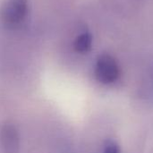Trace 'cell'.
Wrapping results in <instances>:
<instances>
[{"mask_svg":"<svg viewBox=\"0 0 153 153\" xmlns=\"http://www.w3.org/2000/svg\"><path fill=\"white\" fill-rule=\"evenodd\" d=\"M94 73L96 79L103 84L115 82L120 75L117 62L108 54H102L98 57L95 64Z\"/></svg>","mask_w":153,"mask_h":153,"instance_id":"obj_2","label":"cell"},{"mask_svg":"<svg viewBox=\"0 0 153 153\" xmlns=\"http://www.w3.org/2000/svg\"><path fill=\"white\" fill-rule=\"evenodd\" d=\"M92 45V36L90 32L80 34L74 42V48L76 52L84 54L91 50Z\"/></svg>","mask_w":153,"mask_h":153,"instance_id":"obj_4","label":"cell"},{"mask_svg":"<svg viewBox=\"0 0 153 153\" xmlns=\"http://www.w3.org/2000/svg\"><path fill=\"white\" fill-rule=\"evenodd\" d=\"M29 12V0H7L0 11V18L9 28H17L25 21Z\"/></svg>","mask_w":153,"mask_h":153,"instance_id":"obj_1","label":"cell"},{"mask_svg":"<svg viewBox=\"0 0 153 153\" xmlns=\"http://www.w3.org/2000/svg\"><path fill=\"white\" fill-rule=\"evenodd\" d=\"M103 153H121V151L117 142L113 140H108L105 143Z\"/></svg>","mask_w":153,"mask_h":153,"instance_id":"obj_5","label":"cell"},{"mask_svg":"<svg viewBox=\"0 0 153 153\" xmlns=\"http://www.w3.org/2000/svg\"><path fill=\"white\" fill-rule=\"evenodd\" d=\"M0 153H20V134L11 122L0 126Z\"/></svg>","mask_w":153,"mask_h":153,"instance_id":"obj_3","label":"cell"}]
</instances>
